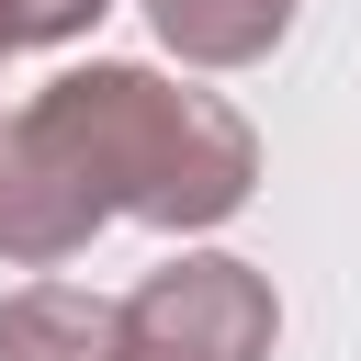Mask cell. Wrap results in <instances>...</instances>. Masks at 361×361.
Instances as JSON below:
<instances>
[{"instance_id": "obj_4", "label": "cell", "mask_w": 361, "mask_h": 361, "mask_svg": "<svg viewBox=\"0 0 361 361\" xmlns=\"http://www.w3.org/2000/svg\"><path fill=\"white\" fill-rule=\"evenodd\" d=\"M293 11H305V0H147L158 45H169L180 68H203V79H237V68L282 56Z\"/></svg>"}, {"instance_id": "obj_7", "label": "cell", "mask_w": 361, "mask_h": 361, "mask_svg": "<svg viewBox=\"0 0 361 361\" xmlns=\"http://www.w3.org/2000/svg\"><path fill=\"white\" fill-rule=\"evenodd\" d=\"M11 56H23V34H11V11H0V68H11Z\"/></svg>"}, {"instance_id": "obj_3", "label": "cell", "mask_w": 361, "mask_h": 361, "mask_svg": "<svg viewBox=\"0 0 361 361\" xmlns=\"http://www.w3.org/2000/svg\"><path fill=\"white\" fill-rule=\"evenodd\" d=\"M102 226H113V203L90 192V169H79L34 113H11V124H0V259H11V271H56V259H79Z\"/></svg>"}, {"instance_id": "obj_5", "label": "cell", "mask_w": 361, "mask_h": 361, "mask_svg": "<svg viewBox=\"0 0 361 361\" xmlns=\"http://www.w3.org/2000/svg\"><path fill=\"white\" fill-rule=\"evenodd\" d=\"M124 350V305L79 293V282H23L0 293V361H113Z\"/></svg>"}, {"instance_id": "obj_1", "label": "cell", "mask_w": 361, "mask_h": 361, "mask_svg": "<svg viewBox=\"0 0 361 361\" xmlns=\"http://www.w3.org/2000/svg\"><path fill=\"white\" fill-rule=\"evenodd\" d=\"M79 169L90 192L113 203V226H158V237H214L226 214H248L259 192V135L226 90H180L135 56H90V68H56L34 102H23Z\"/></svg>"}, {"instance_id": "obj_2", "label": "cell", "mask_w": 361, "mask_h": 361, "mask_svg": "<svg viewBox=\"0 0 361 361\" xmlns=\"http://www.w3.org/2000/svg\"><path fill=\"white\" fill-rule=\"evenodd\" d=\"M124 350H147V361H271L282 350V293L237 248H169L124 293Z\"/></svg>"}, {"instance_id": "obj_6", "label": "cell", "mask_w": 361, "mask_h": 361, "mask_svg": "<svg viewBox=\"0 0 361 361\" xmlns=\"http://www.w3.org/2000/svg\"><path fill=\"white\" fill-rule=\"evenodd\" d=\"M0 11H11V34H23V45H79L113 0H0Z\"/></svg>"}, {"instance_id": "obj_8", "label": "cell", "mask_w": 361, "mask_h": 361, "mask_svg": "<svg viewBox=\"0 0 361 361\" xmlns=\"http://www.w3.org/2000/svg\"><path fill=\"white\" fill-rule=\"evenodd\" d=\"M113 361H147V350H113Z\"/></svg>"}]
</instances>
